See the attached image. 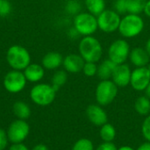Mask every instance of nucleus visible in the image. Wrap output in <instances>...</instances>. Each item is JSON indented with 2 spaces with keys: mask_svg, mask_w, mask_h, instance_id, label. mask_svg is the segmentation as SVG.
I'll return each mask as SVG.
<instances>
[{
  "mask_svg": "<svg viewBox=\"0 0 150 150\" xmlns=\"http://www.w3.org/2000/svg\"><path fill=\"white\" fill-rule=\"evenodd\" d=\"M78 52L85 62L98 63L103 56V46L93 35L83 36L78 44Z\"/></svg>",
  "mask_w": 150,
  "mask_h": 150,
  "instance_id": "nucleus-1",
  "label": "nucleus"
},
{
  "mask_svg": "<svg viewBox=\"0 0 150 150\" xmlns=\"http://www.w3.org/2000/svg\"><path fill=\"white\" fill-rule=\"evenodd\" d=\"M145 22L141 15L126 14L121 18L119 33L124 39H133L139 36L144 30Z\"/></svg>",
  "mask_w": 150,
  "mask_h": 150,
  "instance_id": "nucleus-2",
  "label": "nucleus"
},
{
  "mask_svg": "<svg viewBox=\"0 0 150 150\" xmlns=\"http://www.w3.org/2000/svg\"><path fill=\"white\" fill-rule=\"evenodd\" d=\"M5 59L8 65L14 70L23 71L31 63L29 51L20 45L11 46L6 51Z\"/></svg>",
  "mask_w": 150,
  "mask_h": 150,
  "instance_id": "nucleus-3",
  "label": "nucleus"
},
{
  "mask_svg": "<svg viewBox=\"0 0 150 150\" xmlns=\"http://www.w3.org/2000/svg\"><path fill=\"white\" fill-rule=\"evenodd\" d=\"M56 92L52 84L37 83L30 91V98L37 105L47 106L54 101Z\"/></svg>",
  "mask_w": 150,
  "mask_h": 150,
  "instance_id": "nucleus-4",
  "label": "nucleus"
},
{
  "mask_svg": "<svg viewBox=\"0 0 150 150\" xmlns=\"http://www.w3.org/2000/svg\"><path fill=\"white\" fill-rule=\"evenodd\" d=\"M119 87L111 80H101L95 91V98L97 103L101 106H106L112 104L116 98Z\"/></svg>",
  "mask_w": 150,
  "mask_h": 150,
  "instance_id": "nucleus-5",
  "label": "nucleus"
},
{
  "mask_svg": "<svg viewBox=\"0 0 150 150\" xmlns=\"http://www.w3.org/2000/svg\"><path fill=\"white\" fill-rule=\"evenodd\" d=\"M73 26L83 37L93 35L98 30L97 17L88 11H82L76 15L73 19Z\"/></svg>",
  "mask_w": 150,
  "mask_h": 150,
  "instance_id": "nucleus-6",
  "label": "nucleus"
},
{
  "mask_svg": "<svg viewBox=\"0 0 150 150\" xmlns=\"http://www.w3.org/2000/svg\"><path fill=\"white\" fill-rule=\"evenodd\" d=\"M130 51V45L126 39H117L113 40L108 47V59L117 65L126 63L129 58Z\"/></svg>",
  "mask_w": 150,
  "mask_h": 150,
  "instance_id": "nucleus-7",
  "label": "nucleus"
},
{
  "mask_svg": "<svg viewBox=\"0 0 150 150\" xmlns=\"http://www.w3.org/2000/svg\"><path fill=\"white\" fill-rule=\"evenodd\" d=\"M98 26L105 33H112L119 30L121 16L113 9H105L98 17Z\"/></svg>",
  "mask_w": 150,
  "mask_h": 150,
  "instance_id": "nucleus-8",
  "label": "nucleus"
},
{
  "mask_svg": "<svg viewBox=\"0 0 150 150\" xmlns=\"http://www.w3.org/2000/svg\"><path fill=\"white\" fill-rule=\"evenodd\" d=\"M6 133L9 142L12 144L23 143L29 135L30 127L25 120L17 119L10 124Z\"/></svg>",
  "mask_w": 150,
  "mask_h": 150,
  "instance_id": "nucleus-9",
  "label": "nucleus"
},
{
  "mask_svg": "<svg viewBox=\"0 0 150 150\" xmlns=\"http://www.w3.org/2000/svg\"><path fill=\"white\" fill-rule=\"evenodd\" d=\"M27 80L23 73L19 70H11L4 77L3 85L4 89L10 93H18L22 91L25 85Z\"/></svg>",
  "mask_w": 150,
  "mask_h": 150,
  "instance_id": "nucleus-10",
  "label": "nucleus"
},
{
  "mask_svg": "<svg viewBox=\"0 0 150 150\" xmlns=\"http://www.w3.org/2000/svg\"><path fill=\"white\" fill-rule=\"evenodd\" d=\"M150 83V72L147 67L135 68L132 70L130 85L136 91H145Z\"/></svg>",
  "mask_w": 150,
  "mask_h": 150,
  "instance_id": "nucleus-11",
  "label": "nucleus"
},
{
  "mask_svg": "<svg viewBox=\"0 0 150 150\" xmlns=\"http://www.w3.org/2000/svg\"><path fill=\"white\" fill-rule=\"evenodd\" d=\"M132 69L127 63L119 64L116 66L111 80L119 87L124 88L130 84Z\"/></svg>",
  "mask_w": 150,
  "mask_h": 150,
  "instance_id": "nucleus-12",
  "label": "nucleus"
},
{
  "mask_svg": "<svg viewBox=\"0 0 150 150\" xmlns=\"http://www.w3.org/2000/svg\"><path fill=\"white\" fill-rule=\"evenodd\" d=\"M86 116L90 122L97 127H102L108 122V115L101 105H90L86 108Z\"/></svg>",
  "mask_w": 150,
  "mask_h": 150,
  "instance_id": "nucleus-13",
  "label": "nucleus"
},
{
  "mask_svg": "<svg viewBox=\"0 0 150 150\" xmlns=\"http://www.w3.org/2000/svg\"><path fill=\"white\" fill-rule=\"evenodd\" d=\"M85 61L79 54H69L63 57L62 66L68 73L77 74L82 72Z\"/></svg>",
  "mask_w": 150,
  "mask_h": 150,
  "instance_id": "nucleus-14",
  "label": "nucleus"
},
{
  "mask_svg": "<svg viewBox=\"0 0 150 150\" xmlns=\"http://www.w3.org/2000/svg\"><path fill=\"white\" fill-rule=\"evenodd\" d=\"M129 61L135 68L147 67L150 62V56L145 47H135L131 49Z\"/></svg>",
  "mask_w": 150,
  "mask_h": 150,
  "instance_id": "nucleus-15",
  "label": "nucleus"
},
{
  "mask_svg": "<svg viewBox=\"0 0 150 150\" xmlns=\"http://www.w3.org/2000/svg\"><path fill=\"white\" fill-rule=\"evenodd\" d=\"M23 73L30 83H39L41 81L45 76V69L41 64L39 63H30L24 70Z\"/></svg>",
  "mask_w": 150,
  "mask_h": 150,
  "instance_id": "nucleus-16",
  "label": "nucleus"
},
{
  "mask_svg": "<svg viewBox=\"0 0 150 150\" xmlns=\"http://www.w3.org/2000/svg\"><path fill=\"white\" fill-rule=\"evenodd\" d=\"M62 62L63 57L62 54L54 51L47 53L41 60V65L45 69L47 70H55L59 69L61 66H62Z\"/></svg>",
  "mask_w": 150,
  "mask_h": 150,
  "instance_id": "nucleus-17",
  "label": "nucleus"
},
{
  "mask_svg": "<svg viewBox=\"0 0 150 150\" xmlns=\"http://www.w3.org/2000/svg\"><path fill=\"white\" fill-rule=\"evenodd\" d=\"M117 64L112 62L110 59H105L102 61L98 65V73L97 76L100 80H109L112 78L113 71Z\"/></svg>",
  "mask_w": 150,
  "mask_h": 150,
  "instance_id": "nucleus-18",
  "label": "nucleus"
},
{
  "mask_svg": "<svg viewBox=\"0 0 150 150\" xmlns=\"http://www.w3.org/2000/svg\"><path fill=\"white\" fill-rule=\"evenodd\" d=\"M87 11L98 17L106 8L105 0H84Z\"/></svg>",
  "mask_w": 150,
  "mask_h": 150,
  "instance_id": "nucleus-19",
  "label": "nucleus"
},
{
  "mask_svg": "<svg viewBox=\"0 0 150 150\" xmlns=\"http://www.w3.org/2000/svg\"><path fill=\"white\" fill-rule=\"evenodd\" d=\"M12 111L15 116L19 120H27L31 116V109L30 106L23 102V101H17L14 103L12 106Z\"/></svg>",
  "mask_w": 150,
  "mask_h": 150,
  "instance_id": "nucleus-20",
  "label": "nucleus"
},
{
  "mask_svg": "<svg viewBox=\"0 0 150 150\" xmlns=\"http://www.w3.org/2000/svg\"><path fill=\"white\" fill-rule=\"evenodd\" d=\"M134 110L142 116L150 114V99L145 96H140L134 102Z\"/></svg>",
  "mask_w": 150,
  "mask_h": 150,
  "instance_id": "nucleus-21",
  "label": "nucleus"
},
{
  "mask_svg": "<svg viewBox=\"0 0 150 150\" xmlns=\"http://www.w3.org/2000/svg\"><path fill=\"white\" fill-rule=\"evenodd\" d=\"M99 135L104 142H112L116 138V129L112 124L107 122L100 127Z\"/></svg>",
  "mask_w": 150,
  "mask_h": 150,
  "instance_id": "nucleus-22",
  "label": "nucleus"
},
{
  "mask_svg": "<svg viewBox=\"0 0 150 150\" xmlns=\"http://www.w3.org/2000/svg\"><path fill=\"white\" fill-rule=\"evenodd\" d=\"M67 81H68V72L64 69L63 70L60 69V70H56L54 73L51 80V84L57 91L61 87H62L67 83Z\"/></svg>",
  "mask_w": 150,
  "mask_h": 150,
  "instance_id": "nucleus-23",
  "label": "nucleus"
},
{
  "mask_svg": "<svg viewBox=\"0 0 150 150\" xmlns=\"http://www.w3.org/2000/svg\"><path fill=\"white\" fill-rule=\"evenodd\" d=\"M146 1L147 0H127V13L141 15L144 11Z\"/></svg>",
  "mask_w": 150,
  "mask_h": 150,
  "instance_id": "nucleus-24",
  "label": "nucleus"
},
{
  "mask_svg": "<svg viewBox=\"0 0 150 150\" xmlns=\"http://www.w3.org/2000/svg\"><path fill=\"white\" fill-rule=\"evenodd\" d=\"M64 10L69 15L75 17L82 12V4L77 0H68L65 4Z\"/></svg>",
  "mask_w": 150,
  "mask_h": 150,
  "instance_id": "nucleus-25",
  "label": "nucleus"
},
{
  "mask_svg": "<svg viewBox=\"0 0 150 150\" xmlns=\"http://www.w3.org/2000/svg\"><path fill=\"white\" fill-rule=\"evenodd\" d=\"M71 150H95L93 142L87 139V138H82L76 141Z\"/></svg>",
  "mask_w": 150,
  "mask_h": 150,
  "instance_id": "nucleus-26",
  "label": "nucleus"
},
{
  "mask_svg": "<svg viewBox=\"0 0 150 150\" xmlns=\"http://www.w3.org/2000/svg\"><path fill=\"white\" fill-rule=\"evenodd\" d=\"M82 72L83 73L84 76L88 77H92L94 76H97L98 73V64L95 62H85Z\"/></svg>",
  "mask_w": 150,
  "mask_h": 150,
  "instance_id": "nucleus-27",
  "label": "nucleus"
},
{
  "mask_svg": "<svg viewBox=\"0 0 150 150\" xmlns=\"http://www.w3.org/2000/svg\"><path fill=\"white\" fill-rule=\"evenodd\" d=\"M113 4V10L119 13L120 16L121 15H126L127 13V0H114Z\"/></svg>",
  "mask_w": 150,
  "mask_h": 150,
  "instance_id": "nucleus-28",
  "label": "nucleus"
},
{
  "mask_svg": "<svg viewBox=\"0 0 150 150\" xmlns=\"http://www.w3.org/2000/svg\"><path fill=\"white\" fill-rule=\"evenodd\" d=\"M142 135L145 138V140L150 142V114H149L145 118V120L142 123Z\"/></svg>",
  "mask_w": 150,
  "mask_h": 150,
  "instance_id": "nucleus-29",
  "label": "nucleus"
},
{
  "mask_svg": "<svg viewBox=\"0 0 150 150\" xmlns=\"http://www.w3.org/2000/svg\"><path fill=\"white\" fill-rule=\"evenodd\" d=\"M12 10L11 4L8 0H2L0 4V17H7Z\"/></svg>",
  "mask_w": 150,
  "mask_h": 150,
  "instance_id": "nucleus-30",
  "label": "nucleus"
},
{
  "mask_svg": "<svg viewBox=\"0 0 150 150\" xmlns=\"http://www.w3.org/2000/svg\"><path fill=\"white\" fill-rule=\"evenodd\" d=\"M8 136L6 131L0 128V150H4L8 145Z\"/></svg>",
  "mask_w": 150,
  "mask_h": 150,
  "instance_id": "nucleus-31",
  "label": "nucleus"
},
{
  "mask_svg": "<svg viewBox=\"0 0 150 150\" xmlns=\"http://www.w3.org/2000/svg\"><path fill=\"white\" fill-rule=\"evenodd\" d=\"M95 150H118L113 142H104L101 143Z\"/></svg>",
  "mask_w": 150,
  "mask_h": 150,
  "instance_id": "nucleus-32",
  "label": "nucleus"
},
{
  "mask_svg": "<svg viewBox=\"0 0 150 150\" xmlns=\"http://www.w3.org/2000/svg\"><path fill=\"white\" fill-rule=\"evenodd\" d=\"M68 35H69V37L70 39H72V40L78 39V38L81 36L80 33L76 31V29L74 26H72V27H70V28L69 29V31H68Z\"/></svg>",
  "mask_w": 150,
  "mask_h": 150,
  "instance_id": "nucleus-33",
  "label": "nucleus"
},
{
  "mask_svg": "<svg viewBox=\"0 0 150 150\" xmlns=\"http://www.w3.org/2000/svg\"><path fill=\"white\" fill-rule=\"evenodd\" d=\"M8 150H30L25 144L23 143H17L12 144Z\"/></svg>",
  "mask_w": 150,
  "mask_h": 150,
  "instance_id": "nucleus-34",
  "label": "nucleus"
},
{
  "mask_svg": "<svg viewBox=\"0 0 150 150\" xmlns=\"http://www.w3.org/2000/svg\"><path fill=\"white\" fill-rule=\"evenodd\" d=\"M31 150H49L48 147L43 143H39L37 145H35Z\"/></svg>",
  "mask_w": 150,
  "mask_h": 150,
  "instance_id": "nucleus-35",
  "label": "nucleus"
},
{
  "mask_svg": "<svg viewBox=\"0 0 150 150\" xmlns=\"http://www.w3.org/2000/svg\"><path fill=\"white\" fill-rule=\"evenodd\" d=\"M143 13L147 16L150 18V0H147L146 1V4H145V7H144V11Z\"/></svg>",
  "mask_w": 150,
  "mask_h": 150,
  "instance_id": "nucleus-36",
  "label": "nucleus"
},
{
  "mask_svg": "<svg viewBox=\"0 0 150 150\" xmlns=\"http://www.w3.org/2000/svg\"><path fill=\"white\" fill-rule=\"evenodd\" d=\"M136 150H150V142H146L142 143Z\"/></svg>",
  "mask_w": 150,
  "mask_h": 150,
  "instance_id": "nucleus-37",
  "label": "nucleus"
},
{
  "mask_svg": "<svg viewBox=\"0 0 150 150\" xmlns=\"http://www.w3.org/2000/svg\"><path fill=\"white\" fill-rule=\"evenodd\" d=\"M145 48H146V50L148 51V53H149V56H150V39H149V40H147V42H146V46H145Z\"/></svg>",
  "mask_w": 150,
  "mask_h": 150,
  "instance_id": "nucleus-38",
  "label": "nucleus"
},
{
  "mask_svg": "<svg viewBox=\"0 0 150 150\" xmlns=\"http://www.w3.org/2000/svg\"><path fill=\"white\" fill-rule=\"evenodd\" d=\"M118 150H135L134 149H133L132 147L129 146H122L120 149H118Z\"/></svg>",
  "mask_w": 150,
  "mask_h": 150,
  "instance_id": "nucleus-39",
  "label": "nucleus"
},
{
  "mask_svg": "<svg viewBox=\"0 0 150 150\" xmlns=\"http://www.w3.org/2000/svg\"><path fill=\"white\" fill-rule=\"evenodd\" d=\"M145 95L150 99V83L149 84V86L147 87V89L145 90Z\"/></svg>",
  "mask_w": 150,
  "mask_h": 150,
  "instance_id": "nucleus-40",
  "label": "nucleus"
},
{
  "mask_svg": "<svg viewBox=\"0 0 150 150\" xmlns=\"http://www.w3.org/2000/svg\"><path fill=\"white\" fill-rule=\"evenodd\" d=\"M147 68H148V69L149 70V72H150V62H149V65L147 66Z\"/></svg>",
  "mask_w": 150,
  "mask_h": 150,
  "instance_id": "nucleus-41",
  "label": "nucleus"
},
{
  "mask_svg": "<svg viewBox=\"0 0 150 150\" xmlns=\"http://www.w3.org/2000/svg\"><path fill=\"white\" fill-rule=\"evenodd\" d=\"M1 2H2V0H0V4H1Z\"/></svg>",
  "mask_w": 150,
  "mask_h": 150,
  "instance_id": "nucleus-42",
  "label": "nucleus"
}]
</instances>
